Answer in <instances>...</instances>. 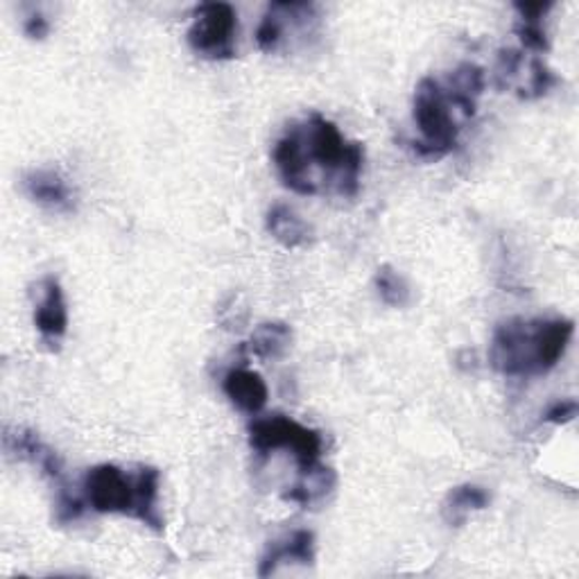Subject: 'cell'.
Segmentation results:
<instances>
[{
	"label": "cell",
	"instance_id": "cell-13",
	"mask_svg": "<svg viewBox=\"0 0 579 579\" xmlns=\"http://www.w3.org/2000/svg\"><path fill=\"white\" fill-rule=\"evenodd\" d=\"M292 339L294 333L286 322H265L252 331L245 349L250 356L263 362H275L292 349Z\"/></svg>",
	"mask_w": 579,
	"mask_h": 579
},
{
	"label": "cell",
	"instance_id": "cell-10",
	"mask_svg": "<svg viewBox=\"0 0 579 579\" xmlns=\"http://www.w3.org/2000/svg\"><path fill=\"white\" fill-rule=\"evenodd\" d=\"M265 229L286 250H303L315 241V229L288 204H275L267 211Z\"/></svg>",
	"mask_w": 579,
	"mask_h": 579
},
{
	"label": "cell",
	"instance_id": "cell-22",
	"mask_svg": "<svg viewBox=\"0 0 579 579\" xmlns=\"http://www.w3.org/2000/svg\"><path fill=\"white\" fill-rule=\"evenodd\" d=\"M84 505H86V500H80V498L68 494L66 489H61L59 498L55 502V519H57V523L59 525L76 523L84 514Z\"/></svg>",
	"mask_w": 579,
	"mask_h": 579
},
{
	"label": "cell",
	"instance_id": "cell-8",
	"mask_svg": "<svg viewBox=\"0 0 579 579\" xmlns=\"http://www.w3.org/2000/svg\"><path fill=\"white\" fill-rule=\"evenodd\" d=\"M222 392L238 410H243L245 415L252 417L263 410L269 398L267 383L263 381L260 373L247 367L229 369L222 379Z\"/></svg>",
	"mask_w": 579,
	"mask_h": 579
},
{
	"label": "cell",
	"instance_id": "cell-12",
	"mask_svg": "<svg viewBox=\"0 0 579 579\" xmlns=\"http://www.w3.org/2000/svg\"><path fill=\"white\" fill-rule=\"evenodd\" d=\"M5 451L10 455H16L19 460H27L32 464H37L48 475V478H53V480H57L59 475H61L59 455L50 447L44 444L37 432L25 430V428H16L14 432L8 430V435H5Z\"/></svg>",
	"mask_w": 579,
	"mask_h": 579
},
{
	"label": "cell",
	"instance_id": "cell-9",
	"mask_svg": "<svg viewBox=\"0 0 579 579\" xmlns=\"http://www.w3.org/2000/svg\"><path fill=\"white\" fill-rule=\"evenodd\" d=\"M23 190L25 195L42 204L46 209L59 211V213H71L73 211V195L68 188L66 180L50 167H39L32 170L23 177Z\"/></svg>",
	"mask_w": 579,
	"mask_h": 579
},
{
	"label": "cell",
	"instance_id": "cell-20",
	"mask_svg": "<svg viewBox=\"0 0 579 579\" xmlns=\"http://www.w3.org/2000/svg\"><path fill=\"white\" fill-rule=\"evenodd\" d=\"M485 71L480 66H475V63H462L458 66L453 76H451V84L449 89L455 91V93H462L466 97H473V100H478L485 91Z\"/></svg>",
	"mask_w": 579,
	"mask_h": 579
},
{
	"label": "cell",
	"instance_id": "cell-6",
	"mask_svg": "<svg viewBox=\"0 0 579 579\" xmlns=\"http://www.w3.org/2000/svg\"><path fill=\"white\" fill-rule=\"evenodd\" d=\"M238 32H241V21L229 3H201L193 12L186 42L197 57L229 61L238 55Z\"/></svg>",
	"mask_w": 579,
	"mask_h": 579
},
{
	"label": "cell",
	"instance_id": "cell-23",
	"mask_svg": "<svg viewBox=\"0 0 579 579\" xmlns=\"http://www.w3.org/2000/svg\"><path fill=\"white\" fill-rule=\"evenodd\" d=\"M521 63H523V55L521 50H500L498 55V86L502 89L505 84H509V80H512L519 71H521Z\"/></svg>",
	"mask_w": 579,
	"mask_h": 579
},
{
	"label": "cell",
	"instance_id": "cell-5",
	"mask_svg": "<svg viewBox=\"0 0 579 579\" xmlns=\"http://www.w3.org/2000/svg\"><path fill=\"white\" fill-rule=\"evenodd\" d=\"M250 447L258 455H269L279 449L292 451L301 473L320 466L324 439L317 430L305 428L290 417L275 415L267 419H256L250 426Z\"/></svg>",
	"mask_w": 579,
	"mask_h": 579
},
{
	"label": "cell",
	"instance_id": "cell-2",
	"mask_svg": "<svg viewBox=\"0 0 579 579\" xmlns=\"http://www.w3.org/2000/svg\"><path fill=\"white\" fill-rule=\"evenodd\" d=\"M292 129L299 141L303 173L313 193H320L313 177V165H317L324 182L333 184L337 195L356 197L364 167L362 143L347 141V136L339 131V127L320 114H313L303 125H292Z\"/></svg>",
	"mask_w": 579,
	"mask_h": 579
},
{
	"label": "cell",
	"instance_id": "cell-4",
	"mask_svg": "<svg viewBox=\"0 0 579 579\" xmlns=\"http://www.w3.org/2000/svg\"><path fill=\"white\" fill-rule=\"evenodd\" d=\"M413 118L421 139L413 143V150L424 159H441L455 150L460 125L455 120V107L447 89L435 78H424L417 84Z\"/></svg>",
	"mask_w": 579,
	"mask_h": 579
},
{
	"label": "cell",
	"instance_id": "cell-14",
	"mask_svg": "<svg viewBox=\"0 0 579 579\" xmlns=\"http://www.w3.org/2000/svg\"><path fill=\"white\" fill-rule=\"evenodd\" d=\"M491 502V496L485 487L480 485H460L453 487L444 502H441V517L451 525V528H462L471 514L475 512H483Z\"/></svg>",
	"mask_w": 579,
	"mask_h": 579
},
{
	"label": "cell",
	"instance_id": "cell-19",
	"mask_svg": "<svg viewBox=\"0 0 579 579\" xmlns=\"http://www.w3.org/2000/svg\"><path fill=\"white\" fill-rule=\"evenodd\" d=\"M218 324L222 331L241 333L250 324V303L241 292H229L218 305Z\"/></svg>",
	"mask_w": 579,
	"mask_h": 579
},
{
	"label": "cell",
	"instance_id": "cell-1",
	"mask_svg": "<svg viewBox=\"0 0 579 579\" xmlns=\"http://www.w3.org/2000/svg\"><path fill=\"white\" fill-rule=\"evenodd\" d=\"M572 335L575 322L566 317H512L494 331L489 364L502 377H543L566 356Z\"/></svg>",
	"mask_w": 579,
	"mask_h": 579
},
{
	"label": "cell",
	"instance_id": "cell-11",
	"mask_svg": "<svg viewBox=\"0 0 579 579\" xmlns=\"http://www.w3.org/2000/svg\"><path fill=\"white\" fill-rule=\"evenodd\" d=\"M281 561H299L311 566L315 561V534L311 530H297L288 539L271 543L260 559L258 577L275 575Z\"/></svg>",
	"mask_w": 579,
	"mask_h": 579
},
{
	"label": "cell",
	"instance_id": "cell-21",
	"mask_svg": "<svg viewBox=\"0 0 579 579\" xmlns=\"http://www.w3.org/2000/svg\"><path fill=\"white\" fill-rule=\"evenodd\" d=\"M557 76L551 71V68L546 66V61L543 59H532V76H530V86L528 91L521 95L525 100H534V97H541L546 95L555 84H557Z\"/></svg>",
	"mask_w": 579,
	"mask_h": 579
},
{
	"label": "cell",
	"instance_id": "cell-15",
	"mask_svg": "<svg viewBox=\"0 0 579 579\" xmlns=\"http://www.w3.org/2000/svg\"><path fill=\"white\" fill-rule=\"evenodd\" d=\"M555 8V3H517L514 10L519 12L517 34L521 39V46L532 53H548L551 39L548 32L543 27V19Z\"/></svg>",
	"mask_w": 579,
	"mask_h": 579
},
{
	"label": "cell",
	"instance_id": "cell-18",
	"mask_svg": "<svg viewBox=\"0 0 579 579\" xmlns=\"http://www.w3.org/2000/svg\"><path fill=\"white\" fill-rule=\"evenodd\" d=\"M286 30H288V23H286V12H283V5L281 3H275L269 5L263 21L258 23V30H256V44L263 53H277L283 37H286Z\"/></svg>",
	"mask_w": 579,
	"mask_h": 579
},
{
	"label": "cell",
	"instance_id": "cell-25",
	"mask_svg": "<svg viewBox=\"0 0 579 579\" xmlns=\"http://www.w3.org/2000/svg\"><path fill=\"white\" fill-rule=\"evenodd\" d=\"M23 32H25V37L32 39V42H44L50 34V23H48V19L44 14H32L25 21Z\"/></svg>",
	"mask_w": 579,
	"mask_h": 579
},
{
	"label": "cell",
	"instance_id": "cell-7",
	"mask_svg": "<svg viewBox=\"0 0 579 579\" xmlns=\"http://www.w3.org/2000/svg\"><path fill=\"white\" fill-rule=\"evenodd\" d=\"M34 328L39 331L44 345L59 351L61 339L68 331V305L63 288L57 277L48 275L39 283V299L34 303Z\"/></svg>",
	"mask_w": 579,
	"mask_h": 579
},
{
	"label": "cell",
	"instance_id": "cell-3",
	"mask_svg": "<svg viewBox=\"0 0 579 579\" xmlns=\"http://www.w3.org/2000/svg\"><path fill=\"white\" fill-rule=\"evenodd\" d=\"M159 483L161 473L154 466H141L131 478L116 464H97L84 475V500L97 514L131 517L163 532L165 523L157 507Z\"/></svg>",
	"mask_w": 579,
	"mask_h": 579
},
{
	"label": "cell",
	"instance_id": "cell-16",
	"mask_svg": "<svg viewBox=\"0 0 579 579\" xmlns=\"http://www.w3.org/2000/svg\"><path fill=\"white\" fill-rule=\"evenodd\" d=\"M333 487H335V473L320 464L313 471L301 473V483L286 494V500L299 502L301 507H311L313 502L326 498V494L333 491Z\"/></svg>",
	"mask_w": 579,
	"mask_h": 579
},
{
	"label": "cell",
	"instance_id": "cell-17",
	"mask_svg": "<svg viewBox=\"0 0 579 579\" xmlns=\"http://www.w3.org/2000/svg\"><path fill=\"white\" fill-rule=\"evenodd\" d=\"M373 288H377L381 301L390 305V309H405L413 297L410 283H407L401 271L392 265H381L377 269V275H373Z\"/></svg>",
	"mask_w": 579,
	"mask_h": 579
},
{
	"label": "cell",
	"instance_id": "cell-24",
	"mask_svg": "<svg viewBox=\"0 0 579 579\" xmlns=\"http://www.w3.org/2000/svg\"><path fill=\"white\" fill-rule=\"evenodd\" d=\"M577 417V401L566 398L553 403L546 413L541 415V424H553V426H564Z\"/></svg>",
	"mask_w": 579,
	"mask_h": 579
}]
</instances>
